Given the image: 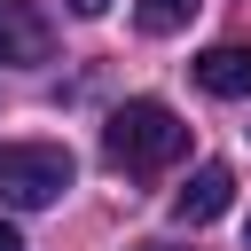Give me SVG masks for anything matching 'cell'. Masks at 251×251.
I'll return each mask as SVG.
<instances>
[{
    "mask_svg": "<svg viewBox=\"0 0 251 251\" xmlns=\"http://www.w3.org/2000/svg\"><path fill=\"white\" fill-rule=\"evenodd\" d=\"M188 71H196V86H204V94L235 102V94H251V39H220V47H204Z\"/></svg>",
    "mask_w": 251,
    "mask_h": 251,
    "instance_id": "obj_4",
    "label": "cell"
},
{
    "mask_svg": "<svg viewBox=\"0 0 251 251\" xmlns=\"http://www.w3.org/2000/svg\"><path fill=\"white\" fill-rule=\"evenodd\" d=\"M47 47H55L47 16H39L31 0H0V63L31 71V63H47Z\"/></svg>",
    "mask_w": 251,
    "mask_h": 251,
    "instance_id": "obj_3",
    "label": "cell"
},
{
    "mask_svg": "<svg viewBox=\"0 0 251 251\" xmlns=\"http://www.w3.org/2000/svg\"><path fill=\"white\" fill-rule=\"evenodd\" d=\"M0 251H24V235H16V220H0Z\"/></svg>",
    "mask_w": 251,
    "mask_h": 251,
    "instance_id": "obj_7",
    "label": "cell"
},
{
    "mask_svg": "<svg viewBox=\"0 0 251 251\" xmlns=\"http://www.w3.org/2000/svg\"><path fill=\"white\" fill-rule=\"evenodd\" d=\"M102 149H110V165H126V173H165V165H180L188 126H180L157 94H133V102H118V110H110Z\"/></svg>",
    "mask_w": 251,
    "mask_h": 251,
    "instance_id": "obj_1",
    "label": "cell"
},
{
    "mask_svg": "<svg viewBox=\"0 0 251 251\" xmlns=\"http://www.w3.org/2000/svg\"><path fill=\"white\" fill-rule=\"evenodd\" d=\"M102 8H110V0H71V16H102Z\"/></svg>",
    "mask_w": 251,
    "mask_h": 251,
    "instance_id": "obj_8",
    "label": "cell"
},
{
    "mask_svg": "<svg viewBox=\"0 0 251 251\" xmlns=\"http://www.w3.org/2000/svg\"><path fill=\"white\" fill-rule=\"evenodd\" d=\"M133 16H141L149 39H165V31H180V24L196 16V0H133Z\"/></svg>",
    "mask_w": 251,
    "mask_h": 251,
    "instance_id": "obj_6",
    "label": "cell"
},
{
    "mask_svg": "<svg viewBox=\"0 0 251 251\" xmlns=\"http://www.w3.org/2000/svg\"><path fill=\"white\" fill-rule=\"evenodd\" d=\"M173 204H180V220H188V227H204V220H220V212L235 204V173H227V165H196V173H188V188H180Z\"/></svg>",
    "mask_w": 251,
    "mask_h": 251,
    "instance_id": "obj_5",
    "label": "cell"
},
{
    "mask_svg": "<svg viewBox=\"0 0 251 251\" xmlns=\"http://www.w3.org/2000/svg\"><path fill=\"white\" fill-rule=\"evenodd\" d=\"M78 180L63 141H0V204L8 212H47L63 204V188Z\"/></svg>",
    "mask_w": 251,
    "mask_h": 251,
    "instance_id": "obj_2",
    "label": "cell"
},
{
    "mask_svg": "<svg viewBox=\"0 0 251 251\" xmlns=\"http://www.w3.org/2000/svg\"><path fill=\"white\" fill-rule=\"evenodd\" d=\"M141 251H157V243H141Z\"/></svg>",
    "mask_w": 251,
    "mask_h": 251,
    "instance_id": "obj_9",
    "label": "cell"
}]
</instances>
